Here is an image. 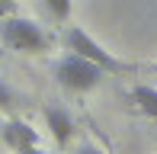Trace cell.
I'll list each match as a JSON object with an SVG mask.
<instances>
[{
  "mask_svg": "<svg viewBox=\"0 0 157 154\" xmlns=\"http://www.w3.org/2000/svg\"><path fill=\"white\" fill-rule=\"evenodd\" d=\"M45 6L52 10L55 19H67L71 16V0H45Z\"/></svg>",
  "mask_w": 157,
  "mask_h": 154,
  "instance_id": "cell-7",
  "label": "cell"
},
{
  "mask_svg": "<svg viewBox=\"0 0 157 154\" xmlns=\"http://www.w3.org/2000/svg\"><path fill=\"white\" fill-rule=\"evenodd\" d=\"M64 48L74 55H80V58L93 61V64H99L106 74H125L132 71V64H125V61H119L112 52H106L99 42L90 36V32H83L80 26H71V29H64Z\"/></svg>",
  "mask_w": 157,
  "mask_h": 154,
  "instance_id": "cell-2",
  "label": "cell"
},
{
  "mask_svg": "<svg viewBox=\"0 0 157 154\" xmlns=\"http://www.w3.org/2000/svg\"><path fill=\"white\" fill-rule=\"evenodd\" d=\"M0 138H3V144L13 148V151H23V148L39 144V132H35L29 122H23V119H6V122L0 125Z\"/></svg>",
  "mask_w": 157,
  "mask_h": 154,
  "instance_id": "cell-4",
  "label": "cell"
},
{
  "mask_svg": "<svg viewBox=\"0 0 157 154\" xmlns=\"http://www.w3.org/2000/svg\"><path fill=\"white\" fill-rule=\"evenodd\" d=\"M0 42L13 52H23V55H42L48 52V36L32 23V19H23V16H0Z\"/></svg>",
  "mask_w": 157,
  "mask_h": 154,
  "instance_id": "cell-1",
  "label": "cell"
},
{
  "mask_svg": "<svg viewBox=\"0 0 157 154\" xmlns=\"http://www.w3.org/2000/svg\"><path fill=\"white\" fill-rule=\"evenodd\" d=\"M13 103V93H10V87H6L3 80H0V109H6Z\"/></svg>",
  "mask_w": 157,
  "mask_h": 154,
  "instance_id": "cell-8",
  "label": "cell"
},
{
  "mask_svg": "<svg viewBox=\"0 0 157 154\" xmlns=\"http://www.w3.org/2000/svg\"><path fill=\"white\" fill-rule=\"evenodd\" d=\"M74 154H106V151H99L96 144H80V148H77Z\"/></svg>",
  "mask_w": 157,
  "mask_h": 154,
  "instance_id": "cell-10",
  "label": "cell"
},
{
  "mask_svg": "<svg viewBox=\"0 0 157 154\" xmlns=\"http://www.w3.org/2000/svg\"><path fill=\"white\" fill-rule=\"evenodd\" d=\"M45 122H48V129H52V135H55L58 144H67L71 141V135H74V122H71V116L64 113L61 106H48L45 109Z\"/></svg>",
  "mask_w": 157,
  "mask_h": 154,
  "instance_id": "cell-5",
  "label": "cell"
},
{
  "mask_svg": "<svg viewBox=\"0 0 157 154\" xmlns=\"http://www.w3.org/2000/svg\"><path fill=\"white\" fill-rule=\"evenodd\" d=\"M16 13V0H0V16H13Z\"/></svg>",
  "mask_w": 157,
  "mask_h": 154,
  "instance_id": "cell-9",
  "label": "cell"
},
{
  "mask_svg": "<svg viewBox=\"0 0 157 154\" xmlns=\"http://www.w3.org/2000/svg\"><path fill=\"white\" fill-rule=\"evenodd\" d=\"M0 55H3V48H0Z\"/></svg>",
  "mask_w": 157,
  "mask_h": 154,
  "instance_id": "cell-12",
  "label": "cell"
},
{
  "mask_svg": "<svg viewBox=\"0 0 157 154\" xmlns=\"http://www.w3.org/2000/svg\"><path fill=\"white\" fill-rule=\"evenodd\" d=\"M103 67L93 64V61L80 58V55L67 52L64 58H58V64H55V77H58V83L64 90H74V93H83V90H93L99 80H103Z\"/></svg>",
  "mask_w": 157,
  "mask_h": 154,
  "instance_id": "cell-3",
  "label": "cell"
},
{
  "mask_svg": "<svg viewBox=\"0 0 157 154\" xmlns=\"http://www.w3.org/2000/svg\"><path fill=\"white\" fill-rule=\"evenodd\" d=\"M16 154H45V151H42V148H35V144H32V148H23V151H16Z\"/></svg>",
  "mask_w": 157,
  "mask_h": 154,
  "instance_id": "cell-11",
  "label": "cell"
},
{
  "mask_svg": "<svg viewBox=\"0 0 157 154\" xmlns=\"http://www.w3.org/2000/svg\"><path fill=\"white\" fill-rule=\"evenodd\" d=\"M128 100H132L147 119H157V87H144V83H138V87L128 90Z\"/></svg>",
  "mask_w": 157,
  "mask_h": 154,
  "instance_id": "cell-6",
  "label": "cell"
}]
</instances>
